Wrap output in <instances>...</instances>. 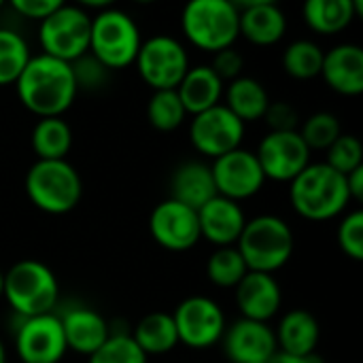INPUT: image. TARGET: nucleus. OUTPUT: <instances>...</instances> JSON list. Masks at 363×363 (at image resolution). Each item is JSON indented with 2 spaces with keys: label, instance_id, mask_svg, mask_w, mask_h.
<instances>
[{
  "label": "nucleus",
  "instance_id": "obj_1",
  "mask_svg": "<svg viewBox=\"0 0 363 363\" xmlns=\"http://www.w3.org/2000/svg\"><path fill=\"white\" fill-rule=\"evenodd\" d=\"M19 102L38 119L62 117L77 98V81L70 64L45 53L32 55L15 81Z\"/></svg>",
  "mask_w": 363,
  "mask_h": 363
},
{
  "label": "nucleus",
  "instance_id": "obj_2",
  "mask_svg": "<svg viewBox=\"0 0 363 363\" xmlns=\"http://www.w3.org/2000/svg\"><path fill=\"white\" fill-rule=\"evenodd\" d=\"M289 202L294 211L308 221H330L347 211L351 196L347 179L328 164H308L289 183Z\"/></svg>",
  "mask_w": 363,
  "mask_h": 363
},
{
  "label": "nucleus",
  "instance_id": "obj_3",
  "mask_svg": "<svg viewBox=\"0 0 363 363\" xmlns=\"http://www.w3.org/2000/svg\"><path fill=\"white\" fill-rule=\"evenodd\" d=\"M236 249L249 272L274 274L294 255V230L285 219L277 215H259L247 219Z\"/></svg>",
  "mask_w": 363,
  "mask_h": 363
},
{
  "label": "nucleus",
  "instance_id": "obj_4",
  "mask_svg": "<svg viewBox=\"0 0 363 363\" xmlns=\"http://www.w3.org/2000/svg\"><path fill=\"white\" fill-rule=\"evenodd\" d=\"M2 298L21 319L51 315L60 300V283L43 262L21 259L4 272Z\"/></svg>",
  "mask_w": 363,
  "mask_h": 363
},
{
  "label": "nucleus",
  "instance_id": "obj_5",
  "mask_svg": "<svg viewBox=\"0 0 363 363\" xmlns=\"http://www.w3.org/2000/svg\"><path fill=\"white\" fill-rule=\"evenodd\" d=\"M28 200L47 215L74 211L83 196V183L66 160H36L23 181Z\"/></svg>",
  "mask_w": 363,
  "mask_h": 363
},
{
  "label": "nucleus",
  "instance_id": "obj_6",
  "mask_svg": "<svg viewBox=\"0 0 363 363\" xmlns=\"http://www.w3.org/2000/svg\"><path fill=\"white\" fill-rule=\"evenodd\" d=\"M181 30L196 49L219 53L240 36L238 6L230 0H191L183 9Z\"/></svg>",
  "mask_w": 363,
  "mask_h": 363
},
{
  "label": "nucleus",
  "instance_id": "obj_7",
  "mask_svg": "<svg viewBox=\"0 0 363 363\" xmlns=\"http://www.w3.org/2000/svg\"><path fill=\"white\" fill-rule=\"evenodd\" d=\"M140 45L143 34L125 11L106 6L91 15L89 55H94L106 70L132 66Z\"/></svg>",
  "mask_w": 363,
  "mask_h": 363
},
{
  "label": "nucleus",
  "instance_id": "obj_8",
  "mask_svg": "<svg viewBox=\"0 0 363 363\" xmlns=\"http://www.w3.org/2000/svg\"><path fill=\"white\" fill-rule=\"evenodd\" d=\"M91 15L77 4H60L40 21L38 43L45 55L72 64L89 53Z\"/></svg>",
  "mask_w": 363,
  "mask_h": 363
},
{
  "label": "nucleus",
  "instance_id": "obj_9",
  "mask_svg": "<svg viewBox=\"0 0 363 363\" xmlns=\"http://www.w3.org/2000/svg\"><path fill=\"white\" fill-rule=\"evenodd\" d=\"M134 66L153 91L177 89L185 72L191 68L183 43L170 34H157L143 40Z\"/></svg>",
  "mask_w": 363,
  "mask_h": 363
},
{
  "label": "nucleus",
  "instance_id": "obj_10",
  "mask_svg": "<svg viewBox=\"0 0 363 363\" xmlns=\"http://www.w3.org/2000/svg\"><path fill=\"white\" fill-rule=\"evenodd\" d=\"M179 345L202 351L221 342L225 334V313L206 296L185 298L172 313Z\"/></svg>",
  "mask_w": 363,
  "mask_h": 363
},
{
  "label": "nucleus",
  "instance_id": "obj_11",
  "mask_svg": "<svg viewBox=\"0 0 363 363\" xmlns=\"http://www.w3.org/2000/svg\"><path fill=\"white\" fill-rule=\"evenodd\" d=\"M245 138V123L234 117L223 102L194 115L189 125V140L198 153L217 160L225 153L240 149Z\"/></svg>",
  "mask_w": 363,
  "mask_h": 363
},
{
  "label": "nucleus",
  "instance_id": "obj_12",
  "mask_svg": "<svg viewBox=\"0 0 363 363\" xmlns=\"http://www.w3.org/2000/svg\"><path fill=\"white\" fill-rule=\"evenodd\" d=\"M211 172H213L217 196L238 204L259 194L266 185V177L262 172L255 153L242 147L213 160Z\"/></svg>",
  "mask_w": 363,
  "mask_h": 363
},
{
  "label": "nucleus",
  "instance_id": "obj_13",
  "mask_svg": "<svg viewBox=\"0 0 363 363\" xmlns=\"http://www.w3.org/2000/svg\"><path fill=\"white\" fill-rule=\"evenodd\" d=\"M255 157L262 166L266 181L291 183L311 164V149L302 140L300 132H268Z\"/></svg>",
  "mask_w": 363,
  "mask_h": 363
},
{
  "label": "nucleus",
  "instance_id": "obj_14",
  "mask_svg": "<svg viewBox=\"0 0 363 363\" xmlns=\"http://www.w3.org/2000/svg\"><path fill=\"white\" fill-rule=\"evenodd\" d=\"M149 232H151V238L162 249L172 251V253H185L202 240L198 211L172 198L160 202L151 211Z\"/></svg>",
  "mask_w": 363,
  "mask_h": 363
},
{
  "label": "nucleus",
  "instance_id": "obj_15",
  "mask_svg": "<svg viewBox=\"0 0 363 363\" xmlns=\"http://www.w3.org/2000/svg\"><path fill=\"white\" fill-rule=\"evenodd\" d=\"M68 347L57 315L21 319L15 334V353L21 363H60Z\"/></svg>",
  "mask_w": 363,
  "mask_h": 363
},
{
  "label": "nucleus",
  "instance_id": "obj_16",
  "mask_svg": "<svg viewBox=\"0 0 363 363\" xmlns=\"http://www.w3.org/2000/svg\"><path fill=\"white\" fill-rule=\"evenodd\" d=\"M221 345L232 363H266L279 353L274 330L242 317L225 328Z\"/></svg>",
  "mask_w": 363,
  "mask_h": 363
},
{
  "label": "nucleus",
  "instance_id": "obj_17",
  "mask_svg": "<svg viewBox=\"0 0 363 363\" xmlns=\"http://www.w3.org/2000/svg\"><path fill=\"white\" fill-rule=\"evenodd\" d=\"M236 306L242 319L268 323L274 319L283 304V291L274 274L247 272L234 289Z\"/></svg>",
  "mask_w": 363,
  "mask_h": 363
},
{
  "label": "nucleus",
  "instance_id": "obj_18",
  "mask_svg": "<svg viewBox=\"0 0 363 363\" xmlns=\"http://www.w3.org/2000/svg\"><path fill=\"white\" fill-rule=\"evenodd\" d=\"M198 223H200V238L208 240L217 249L236 247L247 225V215L238 202L215 196L198 211Z\"/></svg>",
  "mask_w": 363,
  "mask_h": 363
},
{
  "label": "nucleus",
  "instance_id": "obj_19",
  "mask_svg": "<svg viewBox=\"0 0 363 363\" xmlns=\"http://www.w3.org/2000/svg\"><path fill=\"white\" fill-rule=\"evenodd\" d=\"M238 6V34L251 45H277L287 32V17L272 0H251Z\"/></svg>",
  "mask_w": 363,
  "mask_h": 363
},
{
  "label": "nucleus",
  "instance_id": "obj_20",
  "mask_svg": "<svg viewBox=\"0 0 363 363\" xmlns=\"http://www.w3.org/2000/svg\"><path fill=\"white\" fill-rule=\"evenodd\" d=\"M330 89L340 96L363 94V49L355 43L332 47L323 55L321 74Z\"/></svg>",
  "mask_w": 363,
  "mask_h": 363
},
{
  "label": "nucleus",
  "instance_id": "obj_21",
  "mask_svg": "<svg viewBox=\"0 0 363 363\" xmlns=\"http://www.w3.org/2000/svg\"><path fill=\"white\" fill-rule=\"evenodd\" d=\"M60 321L68 351L79 355H94L111 336L108 321L100 313L85 306L68 311L64 317H60Z\"/></svg>",
  "mask_w": 363,
  "mask_h": 363
},
{
  "label": "nucleus",
  "instance_id": "obj_22",
  "mask_svg": "<svg viewBox=\"0 0 363 363\" xmlns=\"http://www.w3.org/2000/svg\"><path fill=\"white\" fill-rule=\"evenodd\" d=\"M274 336H277L279 353L294 355V357H308L317 353L321 328L313 313L296 308L281 317Z\"/></svg>",
  "mask_w": 363,
  "mask_h": 363
},
{
  "label": "nucleus",
  "instance_id": "obj_23",
  "mask_svg": "<svg viewBox=\"0 0 363 363\" xmlns=\"http://www.w3.org/2000/svg\"><path fill=\"white\" fill-rule=\"evenodd\" d=\"M217 196L211 166L204 162H185L181 164L170 179V198L200 211L206 202Z\"/></svg>",
  "mask_w": 363,
  "mask_h": 363
},
{
  "label": "nucleus",
  "instance_id": "obj_24",
  "mask_svg": "<svg viewBox=\"0 0 363 363\" xmlns=\"http://www.w3.org/2000/svg\"><path fill=\"white\" fill-rule=\"evenodd\" d=\"M177 94L187 111V115L204 113L217 104H221L223 98V81L213 72L208 64L194 66L185 72L183 81L177 87Z\"/></svg>",
  "mask_w": 363,
  "mask_h": 363
},
{
  "label": "nucleus",
  "instance_id": "obj_25",
  "mask_svg": "<svg viewBox=\"0 0 363 363\" xmlns=\"http://www.w3.org/2000/svg\"><path fill=\"white\" fill-rule=\"evenodd\" d=\"M362 11V0H306L302 15L313 32L338 34L347 30Z\"/></svg>",
  "mask_w": 363,
  "mask_h": 363
},
{
  "label": "nucleus",
  "instance_id": "obj_26",
  "mask_svg": "<svg viewBox=\"0 0 363 363\" xmlns=\"http://www.w3.org/2000/svg\"><path fill=\"white\" fill-rule=\"evenodd\" d=\"M223 94H225L223 106L234 117H238L245 125L264 119L266 108L270 104V96L266 91L264 83H259L253 77H238V79H234Z\"/></svg>",
  "mask_w": 363,
  "mask_h": 363
},
{
  "label": "nucleus",
  "instance_id": "obj_27",
  "mask_svg": "<svg viewBox=\"0 0 363 363\" xmlns=\"http://www.w3.org/2000/svg\"><path fill=\"white\" fill-rule=\"evenodd\" d=\"M132 340L136 342V347L147 357L149 355H166V353H170L179 345V336H177L172 315H168V313H149V315H145L136 323V328L132 332Z\"/></svg>",
  "mask_w": 363,
  "mask_h": 363
},
{
  "label": "nucleus",
  "instance_id": "obj_28",
  "mask_svg": "<svg viewBox=\"0 0 363 363\" xmlns=\"http://www.w3.org/2000/svg\"><path fill=\"white\" fill-rule=\"evenodd\" d=\"M30 140L38 160H66L72 149V130L62 117H47L36 121Z\"/></svg>",
  "mask_w": 363,
  "mask_h": 363
},
{
  "label": "nucleus",
  "instance_id": "obj_29",
  "mask_svg": "<svg viewBox=\"0 0 363 363\" xmlns=\"http://www.w3.org/2000/svg\"><path fill=\"white\" fill-rule=\"evenodd\" d=\"M323 55H325V51L317 43H313L308 38H300L285 49L283 68L289 77H294L298 81H311L321 74Z\"/></svg>",
  "mask_w": 363,
  "mask_h": 363
},
{
  "label": "nucleus",
  "instance_id": "obj_30",
  "mask_svg": "<svg viewBox=\"0 0 363 363\" xmlns=\"http://www.w3.org/2000/svg\"><path fill=\"white\" fill-rule=\"evenodd\" d=\"M32 53L26 38L13 30L0 28V87L15 85Z\"/></svg>",
  "mask_w": 363,
  "mask_h": 363
},
{
  "label": "nucleus",
  "instance_id": "obj_31",
  "mask_svg": "<svg viewBox=\"0 0 363 363\" xmlns=\"http://www.w3.org/2000/svg\"><path fill=\"white\" fill-rule=\"evenodd\" d=\"M247 272L249 270L236 247H221L206 262L208 281L221 289H236V285L245 279Z\"/></svg>",
  "mask_w": 363,
  "mask_h": 363
},
{
  "label": "nucleus",
  "instance_id": "obj_32",
  "mask_svg": "<svg viewBox=\"0 0 363 363\" xmlns=\"http://www.w3.org/2000/svg\"><path fill=\"white\" fill-rule=\"evenodd\" d=\"M149 123L160 132H172L183 125L187 111L177 94V89H162L153 91L147 104Z\"/></svg>",
  "mask_w": 363,
  "mask_h": 363
},
{
  "label": "nucleus",
  "instance_id": "obj_33",
  "mask_svg": "<svg viewBox=\"0 0 363 363\" xmlns=\"http://www.w3.org/2000/svg\"><path fill=\"white\" fill-rule=\"evenodd\" d=\"M298 132L311 151H328L342 134L338 117L328 111H319L311 115Z\"/></svg>",
  "mask_w": 363,
  "mask_h": 363
},
{
  "label": "nucleus",
  "instance_id": "obj_34",
  "mask_svg": "<svg viewBox=\"0 0 363 363\" xmlns=\"http://www.w3.org/2000/svg\"><path fill=\"white\" fill-rule=\"evenodd\" d=\"M149 357L136 347L132 336L111 334L108 340L87 357V363H147Z\"/></svg>",
  "mask_w": 363,
  "mask_h": 363
},
{
  "label": "nucleus",
  "instance_id": "obj_35",
  "mask_svg": "<svg viewBox=\"0 0 363 363\" xmlns=\"http://www.w3.org/2000/svg\"><path fill=\"white\" fill-rule=\"evenodd\" d=\"M332 170H336L338 174L347 177L353 170L363 166V147L357 136L353 134H340L336 138V143L328 149V157L325 162Z\"/></svg>",
  "mask_w": 363,
  "mask_h": 363
},
{
  "label": "nucleus",
  "instance_id": "obj_36",
  "mask_svg": "<svg viewBox=\"0 0 363 363\" xmlns=\"http://www.w3.org/2000/svg\"><path fill=\"white\" fill-rule=\"evenodd\" d=\"M336 240L340 251L355 259L362 262L363 259V213L362 211H351L345 215V219L338 225L336 232Z\"/></svg>",
  "mask_w": 363,
  "mask_h": 363
},
{
  "label": "nucleus",
  "instance_id": "obj_37",
  "mask_svg": "<svg viewBox=\"0 0 363 363\" xmlns=\"http://www.w3.org/2000/svg\"><path fill=\"white\" fill-rule=\"evenodd\" d=\"M72 68V74H74V81H77V87H98L106 81L108 72L94 55L85 53L83 57H79L77 62L70 64Z\"/></svg>",
  "mask_w": 363,
  "mask_h": 363
},
{
  "label": "nucleus",
  "instance_id": "obj_38",
  "mask_svg": "<svg viewBox=\"0 0 363 363\" xmlns=\"http://www.w3.org/2000/svg\"><path fill=\"white\" fill-rule=\"evenodd\" d=\"M270 132H298L300 115L289 102H270L264 115Z\"/></svg>",
  "mask_w": 363,
  "mask_h": 363
},
{
  "label": "nucleus",
  "instance_id": "obj_39",
  "mask_svg": "<svg viewBox=\"0 0 363 363\" xmlns=\"http://www.w3.org/2000/svg\"><path fill=\"white\" fill-rule=\"evenodd\" d=\"M213 64H208L213 68V72L221 79V81H234L238 77H242V68H245V57L238 49L228 47L219 53H213Z\"/></svg>",
  "mask_w": 363,
  "mask_h": 363
},
{
  "label": "nucleus",
  "instance_id": "obj_40",
  "mask_svg": "<svg viewBox=\"0 0 363 363\" xmlns=\"http://www.w3.org/2000/svg\"><path fill=\"white\" fill-rule=\"evenodd\" d=\"M62 2L60 0H13L11 6L26 19H34V21H43L47 19Z\"/></svg>",
  "mask_w": 363,
  "mask_h": 363
},
{
  "label": "nucleus",
  "instance_id": "obj_41",
  "mask_svg": "<svg viewBox=\"0 0 363 363\" xmlns=\"http://www.w3.org/2000/svg\"><path fill=\"white\" fill-rule=\"evenodd\" d=\"M347 179V189H349V196H351V202H359L363 200V166L353 170L351 174L345 177Z\"/></svg>",
  "mask_w": 363,
  "mask_h": 363
},
{
  "label": "nucleus",
  "instance_id": "obj_42",
  "mask_svg": "<svg viewBox=\"0 0 363 363\" xmlns=\"http://www.w3.org/2000/svg\"><path fill=\"white\" fill-rule=\"evenodd\" d=\"M270 363H323L321 357L315 353V355H308V357H294V355H285V353H277Z\"/></svg>",
  "mask_w": 363,
  "mask_h": 363
},
{
  "label": "nucleus",
  "instance_id": "obj_43",
  "mask_svg": "<svg viewBox=\"0 0 363 363\" xmlns=\"http://www.w3.org/2000/svg\"><path fill=\"white\" fill-rule=\"evenodd\" d=\"M0 363H6V349H4L2 338H0Z\"/></svg>",
  "mask_w": 363,
  "mask_h": 363
},
{
  "label": "nucleus",
  "instance_id": "obj_44",
  "mask_svg": "<svg viewBox=\"0 0 363 363\" xmlns=\"http://www.w3.org/2000/svg\"><path fill=\"white\" fill-rule=\"evenodd\" d=\"M2 291H4V272L0 270V298H2Z\"/></svg>",
  "mask_w": 363,
  "mask_h": 363
},
{
  "label": "nucleus",
  "instance_id": "obj_45",
  "mask_svg": "<svg viewBox=\"0 0 363 363\" xmlns=\"http://www.w3.org/2000/svg\"><path fill=\"white\" fill-rule=\"evenodd\" d=\"M2 6H4V4H2V2H0V9H2Z\"/></svg>",
  "mask_w": 363,
  "mask_h": 363
},
{
  "label": "nucleus",
  "instance_id": "obj_46",
  "mask_svg": "<svg viewBox=\"0 0 363 363\" xmlns=\"http://www.w3.org/2000/svg\"><path fill=\"white\" fill-rule=\"evenodd\" d=\"M266 363H270V362H266Z\"/></svg>",
  "mask_w": 363,
  "mask_h": 363
}]
</instances>
